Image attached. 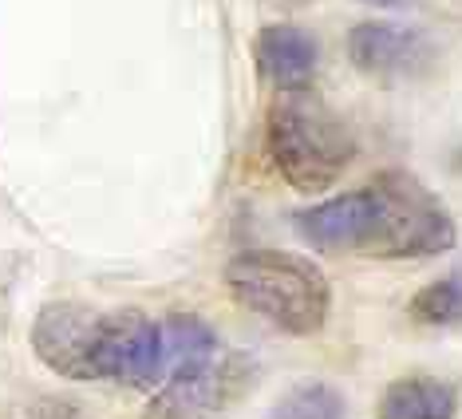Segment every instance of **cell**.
Here are the masks:
<instances>
[{
  "label": "cell",
  "mask_w": 462,
  "mask_h": 419,
  "mask_svg": "<svg viewBox=\"0 0 462 419\" xmlns=\"http://www.w3.org/2000/svg\"><path fill=\"white\" fill-rule=\"evenodd\" d=\"M249 384H254V364L245 356H222L202 372L174 376L146 404L143 419H217L237 396L249 392Z\"/></svg>",
  "instance_id": "obj_5"
},
{
  "label": "cell",
  "mask_w": 462,
  "mask_h": 419,
  "mask_svg": "<svg viewBox=\"0 0 462 419\" xmlns=\"http://www.w3.org/2000/svg\"><path fill=\"white\" fill-rule=\"evenodd\" d=\"M103 329H107V312L60 301L36 317L32 349L51 372L68 380H99Z\"/></svg>",
  "instance_id": "obj_4"
},
{
  "label": "cell",
  "mask_w": 462,
  "mask_h": 419,
  "mask_svg": "<svg viewBox=\"0 0 462 419\" xmlns=\"http://www.w3.org/2000/svg\"><path fill=\"white\" fill-rule=\"evenodd\" d=\"M269 151L289 186L312 194L348 171L356 139L348 123L304 83L277 91V103L269 111Z\"/></svg>",
  "instance_id": "obj_1"
},
{
  "label": "cell",
  "mask_w": 462,
  "mask_h": 419,
  "mask_svg": "<svg viewBox=\"0 0 462 419\" xmlns=\"http://www.w3.org/2000/svg\"><path fill=\"white\" fill-rule=\"evenodd\" d=\"M226 281L237 301L292 337H309L328 317V277L297 254L249 249L226 265Z\"/></svg>",
  "instance_id": "obj_2"
},
{
  "label": "cell",
  "mask_w": 462,
  "mask_h": 419,
  "mask_svg": "<svg viewBox=\"0 0 462 419\" xmlns=\"http://www.w3.org/2000/svg\"><path fill=\"white\" fill-rule=\"evenodd\" d=\"M348 51L356 68L380 71V76H407V71L427 68L430 60L427 40L411 33V28H395V24H356Z\"/></svg>",
  "instance_id": "obj_7"
},
{
  "label": "cell",
  "mask_w": 462,
  "mask_h": 419,
  "mask_svg": "<svg viewBox=\"0 0 462 419\" xmlns=\"http://www.w3.org/2000/svg\"><path fill=\"white\" fill-rule=\"evenodd\" d=\"M411 321L415 324H458L462 321V269L430 281L411 297Z\"/></svg>",
  "instance_id": "obj_11"
},
{
  "label": "cell",
  "mask_w": 462,
  "mask_h": 419,
  "mask_svg": "<svg viewBox=\"0 0 462 419\" xmlns=\"http://www.w3.org/2000/svg\"><path fill=\"white\" fill-rule=\"evenodd\" d=\"M257 64L281 91L304 88L317 71V40L292 24H273L257 40Z\"/></svg>",
  "instance_id": "obj_8"
},
{
  "label": "cell",
  "mask_w": 462,
  "mask_h": 419,
  "mask_svg": "<svg viewBox=\"0 0 462 419\" xmlns=\"http://www.w3.org/2000/svg\"><path fill=\"white\" fill-rule=\"evenodd\" d=\"M367 5H380V8H395L399 0H367Z\"/></svg>",
  "instance_id": "obj_13"
},
{
  "label": "cell",
  "mask_w": 462,
  "mask_h": 419,
  "mask_svg": "<svg viewBox=\"0 0 462 419\" xmlns=\"http://www.w3.org/2000/svg\"><path fill=\"white\" fill-rule=\"evenodd\" d=\"M285 5H309V0H285Z\"/></svg>",
  "instance_id": "obj_14"
},
{
  "label": "cell",
  "mask_w": 462,
  "mask_h": 419,
  "mask_svg": "<svg viewBox=\"0 0 462 419\" xmlns=\"http://www.w3.org/2000/svg\"><path fill=\"white\" fill-rule=\"evenodd\" d=\"M367 191L375 202V226L364 254L430 257L455 246V226H450L443 202L407 171H380Z\"/></svg>",
  "instance_id": "obj_3"
},
{
  "label": "cell",
  "mask_w": 462,
  "mask_h": 419,
  "mask_svg": "<svg viewBox=\"0 0 462 419\" xmlns=\"http://www.w3.org/2000/svg\"><path fill=\"white\" fill-rule=\"evenodd\" d=\"M375 226V202L372 191H352V194H336L328 202L297 214V229L304 242L320 246V249H364Z\"/></svg>",
  "instance_id": "obj_6"
},
{
  "label": "cell",
  "mask_w": 462,
  "mask_h": 419,
  "mask_svg": "<svg viewBox=\"0 0 462 419\" xmlns=\"http://www.w3.org/2000/svg\"><path fill=\"white\" fill-rule=\"evenodd\" d=\"M159 332H162V372H171V380L214 364L217 337L198 317H171L159 324Z\"/></svg>",
  "instance_id": "obj_9"
},
{
  "label": "cell",
  "mask_w": 462,
  "mask_h": 419,
  "mask_svg": "<svg viewBox=\"0 0 462 419\" xmlns=\"http://www.w3.org/2000/svg\"><path fill=\"white\" fill-rule=\"evenodd\" d=\"M269 419H344V400L328 384H304L281 396V404L269 412Z\"/></svg>",
  "instance_id": "obj_12"
},
{
  "label": "cell",
  "mask_w": 462,
  "mask_h": 419,
  "mask_svg": "<svg viewBox=\"0 0 462 419\" xmlns=\"http://www.w3.org/2000/svg\"><path fill=\"white\" fill-rule=\"evenodd\" d=\"M380 419H455V392L427 376L395 380L380 400Z\"/></svg>",
  "instance_id": "obj_10"
}]
</instances>
